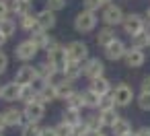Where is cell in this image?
I'll use <instances>...</instances> for the list:
<instances>
[{
  "label": "cell",
  "instance_id": "1",
  "mask_svg": "<svg viewBox=\"0 0 150 136\" xmlns=\"http://www.w3.org/2000/svg\"><path fill=\"white\" fill-rule=\"evenodd\" d=\"M97 23H99V17L97 13H91V11H80L76 17H74V31L76 33H91L97 29Z\"/></svg>",
  "mask_w": 150,
  "mask_h": 136
},
{
  "label": "cell",
  "instance_id": "2",
  "mask_svg": "<svg viewBox=\"0 0 150 136\" xmlns=\"http://www.w3.org/2000/svg\"><path fill=\"white\" fill-rule=\"evenodd\" d=\"M111 97L117 107H127V105H132V101H136V93H134L132 85H127V83H117L111 91Z\"/></svg>",
  "mask_w": 150,
  "mask_h": 136
},
{
  "label": "cell",
  "instance_id": "3",
  "mask_svg": "<svg viewBox=\"0 0 150 136\" xmlns=\"http://www.w3.org/2000/svg\"><path fill=\"white\" fill-rule=\"evenodd\" d=\"M121 29H123V33L129 35V37L138 35L140 31L146 29V19H144V15H140V13H127V15L123 17Z\"/></svg>",
  "mask_w": 150,
  "mask_h": 136
},
{
  "label": "cell",
  "instance_id": "4",
  "mask_svg": "<svg viewBox=\"0 0 150 136\" xmlns=\"http://www.w3.org/2000/svg\"><path fill=\"white\" fill-rule=\"evenodd\" d=\"M123 17H125V13H123V9L119 6V4H107V6H103V11H101V21L107 25V27H117V25H121L123 23Z\"/></svg>",
  "mask_w": 150,
  "mask_h": 136
},
{
  "label": "cell",
  "instance_id": "5",
  "mask_svg": "<svg viewBox=\"0 0 150 136\" xmlns=\"http://www.w3.org/2000/svg\"><path fill=\"white\" fill-rule=\"evenodd\" d=\"M45 52H47V62H50L54 68L64 70V66H66V62H68V52H66V48L56 41V43H52Z\"/></svg>",
  "mask_w": 150,
  "mask_h": 136
},
{
  "label": "cell",
  "instance_id": "6",
  "mask_svg": "<svg viewBox=\"0 0 150 136\" xmlns=\"http://www.w3.org/2000/svg\"><path fill=\"white\" fill-rule=\"evenodd\" d=\"M37 52H39V48H37L31 39H25V41H19V43H17V48H15V58L21 60L23 64H29L31 60H35Z\"/></svg>",
  "mask_w": 150,
  "mask_h": 136
},
{
  "label": "cell",
  "instance_id": "7",
  "mask_svg": "<svg viewBox=\"0 0 150 136\" xmlns=\"http://www.w3.org/2000/svg\"><path fill=\"white\" fill-rule=\"evenodd\" d=\"M66 52H68V60H74V62H80L84 64L91 56H88V46L80 39H74L66 46Z\"/></svg>",
  "mask_w": 150,
  "mask_h": 136
},
{
  "label": "cell",
  "instance_id": "8",
  "mask_svg": "<svg viewBox=\"0 0 150 136\" xmlns=\"http://www.w3.org/2000/svg\"><path fill=\"white\" fill-rule=\"evenodd\" d=\"M82 76H86L88 80H95L99 76H105V64L99 58H88L82 64Z\"/></svg>",
  "mask_w": 150,
  "mask_h": 136
},
{
  "label": "cell",
  "instance_id": "9",
  "mask_svg": "<svg viewBox=\"0 0 150 136\" xmlns=\"http://www.w3.org/2000/svg\"><path fill=\"white\" fill-rule=\"evenodd\" d=\"M13 80H15L17 85H21V87L37 83L35 66H31V64H23V66H19V68H17V72H15V78H13Z\"/></svg>",
  "mask_w": 150,
  "mask_h": 136
},
{
  "label": "cell",
  "instance_id": "10",
  "mask_svg": "<svg viewBox=\"0 0 150 136\" xmlns=\"http://www.w3.org/2000/svg\"><path fill=\"white\" fill-rule=\"evenodd\" d=\"M23 111H25L27 122H37V124H39V122L45 117V103H41L39 99L29 101V103H25Z\"/></svg>",
  "mask_w": 150,
  "mask_h": 136
},
{
  "label": "cell",
  "instance_id": "11",
  "mask_svg": "<svg viewBox=\"0 0 150 136\" xmlns=\"http://www.w3.org/2000/svg\"><path fill=\"white\" fill-rule=\"evenodd\" d=\"M2 117L6 122L8 128H23L27 124V117H25V111L19 109V107H6L2 111Z\"/></svg>",
  "mask_w": 150,
  "mask_h": 136
},
{
  "label": "cell",
  "instance_id": "12",
  "mask_svg": "<svg viewBox=\"0 0 150 136\" xmlns=\"http://www.w3.org/2000/svg\"><path fill=\"white\" fill-rule=\"evenodd\" d=\"M125 52H127V46H125L119 37H117L115 41H111L107 48H103L105 58H107V60H111V62H119V60H123Z\"/></svg>",
  "mask_w": 150,
  "mask_h": 136
},
{
  "label": "cell",
  "instance_id": "13",
  "mask_svg": "<svg viewBox=\"0 0 150 136\" xmlns=\"http://www.w3.org/2000/svg\"><path fill=\"white\" fill-rule=\"evenodd\" d=\"M121 62L125 64V68H142L146 64V54H144V50L127 48V52H125V56H123Z\"/></svg>",
  "mask_w": 150,
  "mask_h": 136
},
{
  "label": "cell",
  "instance_id": "14",
  "mask_svg": "<svg viewBox=\"0 0 150 136\" xmlns=\"http://www.w3.org/2000/svg\"><path fill=\"white\" fill-rule=\"evenodd\" d=\"M19 95H21V85H17L15 80H11V83L0 87V99L6 101V103L19 101Z\"/></svg>",
  "mask_w": 150,
  "mask_h": 136
},
{
  "label": "cell",
  "instance_id": "15",
  "mask_svg": "<svg viewBox=\"0 0 150 136\" xmlns=\"http://www.w3.org/2000/svg\"><path fill=\"white\" fill-rule=\"evenodd\" d=\"M37 23H39V27H41L43 31H50V29H54V27H56L58 17H56V13H54V11L43 9V11H39V13H37Z\"/></svg>",
  "mask_w": 150,
  "mask_h": 136
},
{
  "label": "cell",
  "instance_id": "16",
  "mask_svg": "<svg viewBox=\"0 0 150 136\" xmlns=\"http://www.w3.org/2000/svg\"><path fill=\"white\" fill-rule=\"evenodd\" d=\"M29 39H31V41H33V43L39 48V50H47L52 43H56V41L52 39L50 31H43L41 27H39V29H35V31L31 33V37H29Z\"/></svg>",
  "mask_w": 150,
  "mask_h": 136
},
{
  "label": "cell",
  "instance_id": "17",
  "mask_svg": "<svg viewBox=\"0 0 150 136\" xmlns=\"http://www.w3.org/2000/svg\"><path fill=\"white\" fill-rule=\"evenodd\" d=\"M95 93H99L101 97H105V95H111V91H113V85H111V80L107 78V76H99V78H95V80H91V85H88Z\"/></svg>",
  "mask_w": 150,
  "mask_h": 136
},
{
  "label": "cell",
  "instance_id": "18",
  "mask_svg": "<svg viewBox=\"0 0 150 136\" xmlns=\"http://www.w3.org/2000/svg\"><path fill=\"white\" fill-rule=\"evenodd\" d=\"M117 37H115V27H103V29H99V33H97V46L99 48H107L111 41H115Z\"/></svg>",
  "mask_w": 150,
  "mask_h": 136
},
{
  "label": "cell",
  "instance_id": "19",
  "mask_svg": "<svg viewBox=\"0 0 150 136\" xmlns=\"http://www.w3.org/2000/svg\"><path fill=\"white\" fill-rule=\"evenodd\" d=\"M62 72L66 74V78H68V80H72V83H74L78 76H82V64H80V62H74V60H68Z\"/></svg>",
  "mask_w": 150,
  "mask_h": 136
},
{
  "label": "cell",
  "instance_id": "20",
  "mask_svg": "<svg viewBox=\"0 0 150 136\" xmlns=\"http://www.w3.org/2000/svg\"><path fill=\"white\" fill-rule=\"evenodd\" d=\"M132 39V48H138V50H148L150 48V29L146 27L144 31H140L138 35L129 37Z\"/></svg>",
  "mask_w": 150,
  "mask_h": 136
},
{
  "label": "cell",
  "instance_id": "21",
  "mask_svg": "<svg viewBox=\"0 0 150 136\" xmlns=\"http://www.w3.org/2000/svg\"><path fill=\"white\" fill-rule=\"evenodd\" d=\"M37 99L41 101V103H52V101H58V95H56V89L54 87H50V85H41L39 89H37Z\"/></svg>",
  "mask_w": 150,
  "mask_h": 136
},
{
  "label": "cell",
  "instance_id": "22",
  "mask_svg": "<svg viewBox=\"0 0 150 136\" xmlns=\"http://www.w3.org/2000/svg\"><path fill=\"white\" fill-rule=\"evenodd\" d=\"M84 124L88 126L91 134H97V132H103L105 126H103V120H101V113H88L84 117Z\"/></svg>",
  "mask_w": 150,
  "mask_h": 136
},
{
  "label": "cell",
  "instance_id": "23",
  "mask_svg": "<svg viewBox=\"0 0 150 136\" xmlns=\"http://www.w3.org/2000/svg\"><path fill=\"white\" fill-rule=\"evenodd\" d=\"M82 99H84V107H88V109H99L101 95H99V93H95L91 87L82 91Z\"/></svg>",
  "mask_w": 150,
  "mask_h": 136
},
{
  "label": "cell",
  "instance_id": "24",
  "mask_svg": "<svg viewBox=\"0 0 150 136\" xmlns=\"http://www.w3.org/2000/svg\"><path fill=\"white\" fill-rule=\"evenodd\" d=\"M11 11L21 19L31 13V2H27V0H11Z\"/></svg>",
  "mask_w": 150,
  "mask_h": 136
},
{
  "label": "cell",
  "instance_id": "25",
  "mask_svg": "<svg viewBox=\"0 0 150 136\" xmlns=\"http://www.w3.org/2000/svg\"><path fill=\"white\" fill-rule=\"evenodd\" d=\"M19 27H21L23 31H27V33H33L35 29H39V23H37V15L29 13V15L21 17V23H19Z\"/></svg>",
  "mask_w": 150,
  "mask_h": 136
},
{
  "label": "cell",
  "instance_id": "26",
  "mask_svg": "<svg viewBox=\"0 0 150 136\" xmlns=\"http://www.w3.org/2000/svg\"><path fill=\"white\" fill-rule=\"evenodd\" d=\"M54 70H58V68H54V66H52V64H50L47 60H45V62H41V64H37V66H35V72H37V80L45 83V80H47V78L52 76V72H54Z\"/></svg>",
  "mask_w": 150,
  "mask_h": 136
},
{
  "label": "cell",
  "instance_id": "27",
  "mask_svg": "<svg viewBox=\"0 0 150 136\" xmlns=\"http://www.w3.org/2000/svg\"><path fill=\"white\" fill-rule=\"evenodd\" d=\"M62 122H66V124H70V126L80 124V122H82V117H80V109L66 107V109H64V113H62Z\"/></svg>",
  "mask_w": 150,
  "mask_h": 136
},
{
  "label": "cell",
  "instance_id": "28",
  "mask_svg": "<svg viewBox=\"0 0 150 136\" xmlns=\"http://www.w3.org/2000/svg\"><path fill=\"white\" fill-rule=\"evenodd\" d=\"M111 132H113L115 136H123V134H129V132H134V130H132V122H129L127 117H119V120L115 122V126L111 128Z\"/></svg>",
  "mask_w": 150,
  "mask_h": 136
},
{
  "label": "cell",
  "instance_id": "29",
  "mask_svg": "<svg viewBox=\"0 0 150 136\" xmlns=\"http://www.w3.org/2000/svg\"><path fill=\"white\" fill-rule=\"evenodd\" d=\"M72 93H74V83H72V80H68V78L56 87V95H58V99H64V101H66Z\"/></svg>",
  "mask_w": 150,
  "mask_h": 136
},
{
  "label": "cell",
  "instance_id": "30",
  "mask_svg": "<svg viewBox=\"0 0 150 136\" xmlns=\"http://www.w3.org/2000/svg\"><path fill=\"white\" fill-rule=\"evenodd\" d=\"M99 113H101V120H103V126H105V128H113L115 122L121 117V115L117 113V107H115V109H107V111H99Z\"/></svg>",
  "mask_w": 150,
  "mask_h": 136
},
{
  "label": "cell",
  "instance_id": "31",
  "mask_svg": "<svg viewBox=\"0 0 150 136\" xmlns=\"http://www.w3.org/2000/svg\"><path fill=\"white\" fill-rule=\"evenodd\" d=\"M37 99V89L33 85H25L21 87V95H19V101L23 103H29V101H35Z\"/></svg>",
  "mask_w": 150,
  "mask_h": 136
},
{
  "label": "cell",
  "instance_id": "32",
  "mask_svg": "<svg viewBox=\"0 0 150 136\" xmlns=\"http://www.w3.org/2000/svg\"><path fill=\"white\" fill-rule=\"evenodd\" d=\"M41 126L37 122H27L23 128H21V136H41Z\"/></svg>",
  "mask_w": 150,
  "mask_h": 136
},
{
  "label": "cell",
  "instance_id": "33",
  "mask_svg": "<svg viewBox=\"0 0 150 136\" xmlns=\"http://www.w3.org/2000/svg\"><path fill=\"white\" fill-rule=\"evenodd\" d=\"M66 107H74V109H82L84 107V99H82V93L74 91L68 99H66Z\"/></svg>",
  "mask_w": 150,
  "mask_h": 136
},
{
  "label": "cell",
  "instance_id": "34",
  "mask_svg": "<svg viewBox=\"0 0 150 136\" xmlns=\"http://www.w3.org/2000/svg\"><path fill=\"white\" fill-rule=\"evenodd\" d=\"M15 31H17V23L13 19H2L0 21V33L2 35L11 37V35H15Z\"/></svg>",
  "mask_w": 150,
  "mask_h": 136
},
{
  "label": "cell",
  "instance_id": "35",
  "mask_svg": "<svg viewBox=\"0 0 150 136\" xmlns=\"http://www.w3.org/2000/svg\"><path fill=\"white\" fill-rule=\"evenodd\" d=\"M136 105H138L142 111H150V93L140 91V93L136 95Z\"/></svg>",
  "mask_w": 150,
  "mask_h": 136
},
{
  "label": "cell",
  "instance_id": "36",
  "mask_svg": "<svg viewBox=\"0 0 150 136\" xmlns=\"http://www.w3.org/2000/svg\"><path fill=\"white\" fill-rule=\"evenodd\" d=\"M82 9L91 11V13H99V11H103V2L101 0H82Z\"/></svg>",
  "mask_w": 150,
  "mask_h": 136
},
{
  "label": "cell",
  "instance_id": "37",
  "mask_svg": "<svg viewBox=\"0 0 150 136\" xmlns=\"http://www.w3.org/2000/svg\"><path fill=\"white\" fill-rule=\"evenodd\" d=\"M115 107H117V105H115V101H113L111 95L101 97V101H99V111H107V109H115Z\"/></svg>",
  "mask_w": 150,
  "mask_h": 136
},
{
  "label": "cell",
  "instance_id": "38",
  "mask_svg": "<svg viewBox=\"0 0 150 136\" xmlns=\"http://www.w3.org/2000/svg\"><path fill=\"white\" fill-rule=\"evenodd\" d=\"M45 9L58 13V11H64L66 9V0H45Z\"/></svg>",
  "mask_w": 150,
  "mask_h": 136
},
{
  "label": "cell",
  "instance_id": "39",
  "mask_svg": "<svg viewBox=\"0 0 150 136\" xmlns=\"http://www.w3.org/2000/svg\"><path fill=\"white\" fill-rule=\"evenodd\" d=\"M72 136H91V130H88V126L84 124V120L72 128Z\"/></svg>",
  "mask_w": 150,
  "mask_h": 136
},
{
  "label": "cell",
  "instance_id": "40",
  "mask_svg": "<svg viewBox=\"0 0 150 136\" xmlns=\"http://www.w3.org/2000/svg\"><path fill=\"white\" fill-rule=\"evenodd\" d=\"M72 128H74V126H70V124H66V122H60V124L56 126V132H58V136H72Z\"/></svg>",
  "mask_w": 150,
  "mask_h": 136
},
{
  "label": "cell",
  "instance_id": "41",
  "mask_svg": "<svg viewBox=\"0 0 150 136\" xmlns=\"http://www.w3.org/2000/svg\"><path fill=\"white\" fill-rule=\"evenodd\" d=\"M11 13H13V11H11V0H0V21H2V19H8Z\"/></svg>",
  "mask_w": 150,
  "mask_h": 136
},
{
  "label": "cell",
  "instance_id": "42",
  "mask_svg": "<svg viewBox=\"0 0 150 136\" xmlns=\"http://www.w3.org/2000/svg\"><path fill=\"white\" fill-rule=\"evenodd\" d=\"M6 68H8V56H6L2 50H0V74H4Z\"/></svg>",
  "mask_w": 150,
  "mask_h": 136
},
{
  "label": "cell",
  "instance_id": "43",
  "mask_svg": "<svg viewBox=\"0 0 150 136\" xmlns=\"http://www.w3.org/2000/svg\"><path fill=\"white\" fill-rule=\"evenodd\" d=\"M140 91H146V93H150V74L142 76V80H140Z\"/></svg>",
  "mask_w": 150,
  "mask_h": 136
},
{
  "label": "cell",
  "instance_id": "44",
  "mask_svg": "<svg viewBox=\"0 0 150 136\" xmlns=\"http://www.w3.org/2000/svg\"><path fill=\"white\" fill-rule=\"evenodd\" d=\"M41 136H58V132H56V126H45V128L41 130Z\"/></svg>",
  "mask_w": 150,
  "mask_h": 136
},
{
  "label": "cell",
  "instance_id": "45",
  "mask_svg": "<svg viewBox=\"0 0 150 136\" xmlns=\"http://www.w3.org/2000/svg\"><path fill=\"white\" fill-rule=\"evenodd\" d=\"M136 136H150V126H142L136 130Z\"/></svg>",
  "mask_w": 150,
  "mask_h": 136
},
{
  "label": "cell",
  "instance_id": "46",
  "mask_svg": "<svg viewBox=\"0 0 150 136\" xmlns=\"http://www.w3.org/2000/svg\"><path fill=\"white\" fill-rule=\"evenodd\" d=\"M144 19H146V27L150 29V6H148V9L144 11Z\"/></svg>",
  "mask_w": 150,
  "mask_h": 136
},
{
  "label": "cell",
  "instance_id": "47",
  "mask_svg": "<svg viewBox=\"0 0 150 136\" xmlns=\"http://www.w3.org/2000/svg\"><path fill=\"white\" fill-rule=\"evenodd\" d=\"M4 128H8V126H6V122H4V117H2V113H0V134L4 132Z\"/></svg>",
  "mask_w": 150,
  "mask_h": 136
},
{
  "label": "cell",
  "instance_id": "48",
  "mask_svg": "<svg viewBox=\"0 0 150 136\" xmlns=\"http://www.w3.org/2000/svg\"><path fill=\"white\" fill-rule=\"evenodd\" d=\"M6 39H8L6 35H2V33H0V50H2V46L6 43Z\"/></svg>",
  "mask_w": 150,
  "mask_h": 136
},
{
  "label": "cell",
  "instance_id": "49",
  "mask_svg": "<svg viewBox=\"0 0 150 136\" xmlns=\"http://www.w3.org/2000/svg\"><path fill=\"white\" fill-rule=\"evenodd\" d=\"M91 136H109V134H105V132H97V134H91Z\"/></svg>",
  "mask_w": 150,
  "mask_h": 136
},
{
  "label": "cell",
  "instance_id": "50",
  "mask_svg": "<svg viewBox=\"0 0 150 136\" xmlns=\"http://www.w3.org/2000/svg\"><path fill=\"white\" fill-rule=\"evenodd\" d=\"M101 2H103V6H107V4H111V2H113V0H101Z\"/></svg>",
  "mask_w": 150,
  "mask_h": 136
},
{
  "label": "cell",
  "instance_id": "51",
  "mask_svg": "<svg viewBox=\"0 0 150 136\" xmlns=\"http://www.w3.org/2000/svg\"><path fill=\"white\" fill-rule=\"evenodd\" d=\"M123 136H136V132H129V134H123Z\"/></svg>",
  "mask_w": 150,
  "mask_h": 136
},
{
  "label": "cell",
  "instance_id": "52",
  "mask_svg": "<svg viewBox=\"0 0 150 136\" xmlns=\"http://www.w3.org/2000/svg\"><path fill=\"white\" fill-rule=\"evenodd\" d=\"M27 2H33V0H27Z\"/></svg>",
  "mask_w": 150,
  "mask_h": 136
},
{
  "label": "cell",
  "instance_id": "53",
  "mask_svg": "<svg viewBox=\"0 0 150 136\" xmlns=\"http://www.w3.org/2000/svg\"><path fill=\"white\" fill-rule=\"evenodd\" d=\"M148 54H150V48H148Z\"/></svg>",
  "mask_w": 150,
  "mask_h": 136
},
{
  "label": "cell",
  "instance_id": "54",
  "mask_svg": "<svg viewBox=\"0 0 150 136\" xmlns=\"http://www.w3.org/2000/svg\"><path fill=\"white\" fill-rule=\"evenodd\" d=\"M0 136H4V134H0Z\"/></svg>",
  "mask_w": 150,
  "mask_h": 136
}]
</instances>
